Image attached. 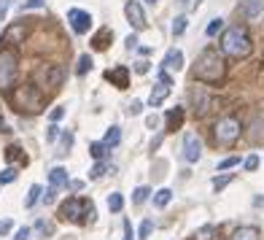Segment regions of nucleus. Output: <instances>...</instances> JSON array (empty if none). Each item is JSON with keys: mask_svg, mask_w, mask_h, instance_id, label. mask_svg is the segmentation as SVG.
<instances>
[{"mask_svg": "<svg viewBox=\"0 0 264 240\" xmlns=\"http://www.w3.org/2000/svg\"><path fill=\"white\" fill-rule=\"evenodd\" d=\"M11 105L19 111V113H30V116H35V113H41L46 108V95L43 89L38 84H19L11 89Z\"/></svg>", "mask_w": 264, "mask_h": 240, "instance_id": "1", "label": "nucleus"}, {"mask_svg": "<svg viewBox=\"0 0 264 240\" xmlns=\"http://www.w3.org/2000/svg\"><path fill=\"white\" fill-rule=\"evenodd\" d=\"M194 78L202 84H221L224 78H227V62H224V57L213 49H205L197 57Z\"/></svg>", "mask_w": 264, "mask_h": 240, "instance_id": "2", "label": "nucleus"}, {"mask_svg": "<svg viewBox=\"0 0 264 240\" xmlns=\"http://www.w3.org/2000/svg\"><path fill=\"white\" fill-rule=\"evenodd\" d=\"M251 49H254V43H251V35H248V30L243 27V24H232L229 30H224V35H221V51L227 57L243 59V57L251 54Z\"/></svg>", "mask_w": 264, "mask_h": 240, "instance_id": "3", "label": "nucleus"}, {"mask_svg": "<svg viewBox=\"0 0 264 240\" xmlns=\"http://www.w3.org/2000/svg\"><path fill=\"white\" fill-rule=\"evenodd\" d=\"M32 81L46 92H57L65 81V70L59 68L57 62H41L35 68V73H32Z\"/></svg>", "mask_w": 264, "mask_h": 240, "instance_id": "4", "label": "nucleus"}, {"mask_svg": "<svg viewBox=\"0 0 264 240\" xmlns=\"http://www.w3.org/2000/svg\"><path fill=\"white\" fill-rule=\"evenodd\" d=\"M16 70H19V57H16L14 46L0 49V89H11L14 86Z\"/></svg>", "mask_w": 264, "mask_h": 240, "instance_id": "5", "label": "nucleus"}, {"mask_svg": "<svg viewBox=\"0 0 264 240\" xmlns=\"http://www.w3.org/2000/svg\"><path fill=\"white\" fill-rule=\"evenodd\" d=\"M213 132H216V143L232 146L237 138H240L243 124H240V119H237V116H224V119H219V124L213 127Z\"/></svg>", "mask_w": 264, "mask_h": 240, "instance_id": "6", "label": "nucleus"}, {"mask_svg": "<svg viewBox=\"0 0 264 240\" xmlns=\"http://www.w3.org/2000/svg\"><path fill=\"white\" fill-rule=\"evenodd\" d=\"M59 219H62V222H78L81 224L84 222V200L70 197L68 203H62L59 205Z\"/></svg>", "mask_w": 264, "mask_h": 240, "instance_id": "7", "label": "nucleus"}, {"mask_svg": "<svg viewBox=\"0 0 264 240\" xmlns=\"http://www.w3.org/2000/svg\"><path fill=\"white\" fill-rule=\"evenodd\" d=\"M68 22H70V27H73L76 35H84V32H89V27H92V14L89 11H81V8H70Z\"/></svg>", "mask_w": 264, "mask_h": 240, "instance_id": "8", "label": "nucleus"}, {"mask_svg": "<svg viewBox=\"0 0 264 240\" xmlns=\"http://www.w3.org/2000/svg\"><path fill=\"white\" fill-rule=\"evenodd\" d=\"M27 32H30V27H27L24 22H11L8 27L3 30V43H8V46H19V43H24Z\"/></svg>", "mask_w": 264, "mask_h": 240, "instance_id": "9", "label": "nucleus"}, {"mask_svg": "<svg viewBox=\"0 0 264 240\" xmlns=\"http://www.w3.org/2000/svg\"><path fill=\"white\" fill-rule=\"evenodd\" d=\"M124 14H127V22L132 24V30H146V14H143V5L137 0H127Z\"/></svg>", "mask_w": 264, "mask_h": 240, "instance_id": "10", "label": "nucleus"}, {"mask_svg": "<svg viewBox=\"0 0 264 240\" xmlns=\"http://www.w3.org/2000/svg\"><path fill=\"white\" fill-rule=\"evenodd\" d=\"M105 78H108L111 86H116V89H127L130 86V68L127 65H116V68L105 70Z\"/></svg>", "mask_w": 264, "mask_h": 240, "instance_id": "11", "label": "nucleus"}, {"mask_svg": "<svg viewBox=\"0 0 264 240\" xmlns=\"http://www.w3.org/2000/svg\"><path fill=\"white\" fill-rule=\"evenodd\" d=\"M200 157H202V143L194 132H189V135L183 138V159H186V162H197Z\"/></svg>", "mask_w": 264, "mask_h": 240, "instance_id": "12", "label": "nucleus"}, {"mask_svg": "<svg viewBox=\"0 0 264 240\" xmlns=\"http://www.w3.org/2000/svg\"><path fill=\"white\" fill-rule=\"evenodd\" d=\"M191 100H194V116H205V113L210 111V105H213L210 95H208L205 89H200V86L191 92Z\"/></svg>", "mask_w": 264, "mask_h": 240, "instance_id": "13", "label": "nucleus"}, {"mask_svg": "<svg viewBox=\"0 0 264 240\" xmlns=\"http://www.w3.org/2000/svg\"><path fill=\"white\" fill-rule=\"evenodd\" d=\"M162 68L164 70H181L183 68V51L170 49L167 54H164V59H162Z\"/></svg>", "mask_w": 264, "mask_h": 240, "instance_id": "14", "label": "nucleus"}, {"mask_svg": "<svg viewBox=\"0 0 264 240\" xmlns=\"http://www.w3.org/2000/svg\"><path fill=\"white\" fill-rule=\"evenodd\" d=\"M243 14H246V19H251V22H256V19L264 14L262 0H243Z\"/></svg>", "mask_w": 264, "mask_h": 240, "instance_id": "15", "label": "nucleus"}, {"mask_svg": "<svg viewBox=\"0 0 264 240\" xmlns=\"http://www.w3.org/2000/svg\"><path fill=\"white\" fill-rule=\"evenodd\" d=\"M167 97H170V84H162V81H159V84L154 86V89H151L148 105H154V108H156V105H162Z\"/></svg>", "mask_w": 264, "mask_h": 240, "instance_id": "16", "label": "nucleus"}, {"mask_svg": "<svg viewBox=\"0 0 264 240\" xmlns=\"http://www.w3.org/2000/svg\"><path fill=\"white\" fill-rule=\"evenodd\" d=\"M111 38H114V30L103 27V30H97L95 38H92V46H95L97 51H105V49H108V43H111Z\"/></svg>", "mask_w": 264, "mask_h": 240, "instance_id": "17", "label": "nucleus"}, {"mask_svg": "<svg viewBox=\"0 0 264 240\" xmlns=\"http://www.w3.org/2000/svg\"><path fill=\"white\" fill-rule=\"evenodd\" d=\"M181 124H183V108H170L167 111V130L175 132V130H181Z\"/></svg>", "mask_w": 264, "mask_h": 240, "instance_id": "18", "label": "nucleus"}, {"mask_svg": "<svg viewBox=\"0 0 264 240\" xmlns=\"http://www.w3.org/2000/svg\"><path fill=\"white\" fill-rule=\"evenodd\" d=\"M232 240H259V230L256 227H237L232 232Z\"/></svg>", "mask_w": 264, "mask_h": 240, "instance_id": "19", "label": "nucleus"}, {"mask_svg": "<svg viewBox=\"0 0 264 240\" xmlns=\"http://www.w3.org/2000/svg\"><path fill=\"white\" fill-rule=\"evenodd\" d=\"M49 184L57 186V189H59V186H68V170H65V168H54L49 173Z\"/></svg>", "mask_w": 264, "mask_h": 240, "instance_id": "20", "label": "nucleus"}, {"mask_svg": "<svg viewBox=\"0 0 264 240\" xmlns=\"http://www.w3.org/2000/svg\"><path fill=\"white\" fill-rule=\"evenodd\" d=\"M170 200H173V192H170V189H159V192H154V205H156V208H167Z\"/></svg>", "mask_w": 264, "mask_h": 240, "instance_id": "21", "label": "nucleus"}, {"mask_svg": "<svg viewBox=\"0 0 264 240\" xmlns=\"http://www.w3.org/2000/svg\"><path fill=\"white\" fill-rule=\"evenodd\" d=\"M5 159L19 162V165H27V157L22 154V149H19V146H8V149H5Z\"/></svg>", "mask_w": 264, "mask_h": 240, "instance_id": "22", "label": "nucleus"}, {"mask_svg": "<svg viewBox=\"0 0 264 240\" xmlns=\"http://www.w3.org/2000/svg\"><path fill=\"white\" fill-rule=\"evenodd\" d=\"M119 141H122V130L119 127H111L108 132H105V146H108V149H114V146H119Z\"/></svg>", "mask_w": 264, "mask_h": 240, "instance_id": "23", "label": "nucleus"}, {"mask_svg": "<svg viewBox=\"0 0 264 240\" xmlns=\"http://www.w3.org/2000/svg\"><path fill=\"white\" fill-rule=\"evenodd\" d=\"M148 195H151L148 186H137V189L132 192V203H135V205H143V203L148 200Z\"/></svg>", "mask_w": 264, "mask_h": 240, "instance_id": "24", "label": "nucleus"}, {"mask_svg": "<svg viewBox=\"0 0 264 240\" xmlns=\"http://www.w3.org/2000/svg\"><path fill=\"white\" fill-rule=\"evenodd\" d=\"M122 208H124V197L119 195V192H114V195L108 197V211H111V213H119Z\"/></svg>", "mask_w": 264, "mask_h": 240, "instance_id": "25", "label": "nucleus"}, {"mask_svg": "<svg viewBox=\"0 0 264 240\" xmlns=\"http://www.w3.org/2000/svg\"><path fill=\"white\" fill-rule=\"evenodd\" d=\"M221 30H224V19H221V16H219V19H210V24L205 27V35L213 38V35H219Z\"/></svg>", "mask_w": 264, "mask_h": 240, "instance_id": "26", "label": "nucleus"}, {"mask_svg": "<svg viewBox=\"0 0 264 240\" xmlns=\"http://www.w3.org/2000/svg\"><path fill=\"white\" fill-rule=\"evenodd\" d=\"M38 200H41V186L32 184V186H30V195H27V200H24V208H32Z\"/></svg>", "mask_w": 264, "mask_h": 240, "instance_id": "27", "label": "nucleus"}, {"mask_svg": "<svg viewBox=\"0 0 264 240\" xmlns=\"http://www.w3.org/2000/svg\"><path fill=\"white\" fill-rule=\"evenodd\" d=\"M186 24H189L186 16H175L173 19V35H183V32H186Z\"/></svg>", "mask_w": 264, "mask_h": 240, "instance_id": "28", "label": "nucleus"}, {"mask_svg": "<svg viewBox=\"0 0 264 240\" xmlns=\"http://www.w3.org/2000/svg\"><path fill=\"white\" fill-rule=\"evenodd\" d=\"M89 68H92V57L89 54H81V57H78V65H76V73H78V76H84Z\"/></svg>", "mask_w": 264, "mask_h": 240, "instance_id": "29", "label": "nucleus"}, {"mask_svg": "<svg viewBox=\"0 0 264 240\" xmlns=\"http://www.w3.org/2000/svg\"><path fill=\"white\" fill-rule=\"evenodd\" d=\"M105 151H108V146H105V143H89V154L95 159H103Z\"/></svg>", "mask_w": 264, "mask_h": 240, "instance_id": "30", "label": "nucleus"}, {"mask_svg": "<svg viewBox=\"0 0 264 240\" xmlns=\"http://www.w3.org/2000/svg\"><path fill=\"white\" fill-rule=\"evenodd\" d=\"M95 216H97V211H95V203L92 200H84V222H95Z\"/></svg>", "mask_w": 264, "mask_h": 240, "instance_id": "31", "label": "nucleus"}, {"mask_svg": "<svg viewBox=\"0 0 264 240\" xmlns=\"http://www.w3.org/2000/svg\"><path fill=\"white\" fill-rule=\"evenodd\" d=\"M232 178H235L232 173H227V176H216V178H213V189H216V192H219V189H224V186H227L229 181H232Z\"/></svg>", "mask_w": 264, "mask_h": 240, "instance_id": "32", "label": "nucleus"}, {"mask_svg": "<svg viewBox=\"0 0 264 240\" xmlns=\"http://www.w3.org/2000/svg\"><path fill=\"white\" fill-rule=\"evenodd\" d=\"M213 235H216V230H213V227H202V230H197L194 240H213Z\"/></svg>", "mask_w": 264, "mask_h": 240, "instance_id": "33", "label": "nucleus"}, {"mask_svg": "<svg viewBox=\"0 0 264 240\" xmlns=\"http://www.w3.org/2000/svg\"><path fill=\"white\" fill-rule=\"evenodd\" d=\"M11 181H16V170L14 168H5L3 173H0V184H11Z\"/></svg>", "mask_w": 264, "mask_h": 240, "instance_id": "34", "label": "nucleus"}, {"mask_svg": "<svg viewBox=\"0 0 264 240\" xmlns=\"http://www.w3.org/2000/svg\"><path fill=\"white\" fill-rule=\"evenodd\" d=\"M70 146H73V132H62V151L59 154H68Z\"/></svg>", "mask_w": 264, "mask_h": 240, "instance_id": "35", "label": "nucleus"}, {"mask_svg": "<svg viewBox=\"0 0 264 240\" xmlns=\"http://www.w3.org/2000/svg\"><path fill=\"white\" fill-rule=\"evenodd\" d=\"M151 230H154V222H151V219H146V222L140 224V240H146V238L151 235Z\"/></svg>", "mask_w": 264, "mask_h": 240, "instance_id": "36", "label": "nucleus"}, {"mask_svg": "<svg viewBox=\"0 0 264 240\" xmlns=\"http://www.w3.org/2000/svg\"><path fill=\"white\" fill-rule=\"evenodd\" d=\"M140 111H143V103H140V100H132V103L127 105V113H130V116H137Z\"/></svg>", "mask_w": 264, "mask_h": 240, "instance_id": "37", "label": "nucleus"}, {"mask_svg": "<svg viewBox=\"0 0 264 240\" xmlns=\"http://www.w3.org/2000/svg\"><path fill=\"white\" fill-rule=\"evenodd\" d=\"M237 162H240L237 157H227V159H221V162H219V170H229V168H235Z\"/></svg>", "mask_w": 264, "mask_h": 240, "instance_id": "38", "label": "nucleus"}, {"mask_svg": "<svg viewBox=\"0 0 264 240\" xmlns=\"http://www.w3.org/2000/svg\"><path fill=\"white\" fill-rule=\"evenodd\" d=\"M43 0H24L22 3V11H30V8H43Z\"/></svg>", "mask_w": 264, "mask_h": 240, "instance_id": "39", "label": "nucleus"}, {"mask_svg": "<svg viewBox=\"0 0 264 240\" xmlns=\"http://www.w3.org/2000/svg\"><path fill=\"white\" fill-rule=\"evenodd\" d=\"M103 173H105V162H97V165H95V168H92V170H89V178H100V176H103Z\"/></svg>", "mask_w": 264, "mask_h": 240, "instance_id": "40", "label": "nucleus"}, {"mask_svg": "<svg viewBox=\"0 0 264 240\" xmlns=\"http://www.w3.org/2000/svg\"><path fill=\"white\" fill-rule=\"evenodd\" d=\"M54 197H57V186H49V189H46V195H43V203L51 205V203H54Z\"/></svg>", "mask_w": 264, "mask_h": 240, "instance_id": "41", "label": "nucleus"}, {"mask_svg": "<svg viewBox=\"0 0 264 240\" xmlns=\"http://www.w3.org/2000/svg\"><path fill=\"white\" fill-rule=\"evenodd\" d=\"M57 135H59V127H57L54 122H51V127L46 130V141H49V143H51V141H57Z\"/></svg>", "mask_w": 264, "mask_h": 240, "instance_id": "42", "label": "nucleus"}, {"mask_svg": "<svg viewBox=\"0 0 264 240\" xmlns=\"http://www.w3.org/2000/svg\"><path fill=\"white\" fill-rule=\"evenodd\" d=\"M243 165H246V170H256V168H259V157H256V154H251V157H248Z\"/></svg>", "mask_w": 264, "mask_h": 240, "instance_id": "43", "label": "nucleus"}, {"mask_svg": "<svg viewBox=\"0 0 264 240\" xmlns=\"http://www.w3.org/2000/svg\"><path fill=\"white\" fill-rule=\"evenodd\" d=\"M11 232V219H0V235H8Z\"/></svg>", "mask_w": 264, "mask_h": 240, "instance_id": "44", "label": "nucleus"}, {"mask_svg": "<svg viewBox=\"0 0 264 240\" xmlns=\"http://www.w3.org/2000/svg\"><path fill=\"white\" fill-rule=\"evenodd\" d=\"M62 116H65V108H54V111L49 113V119H51V122H54V124H57V122H59V119H62Z\"/></svg>", "mask_w": 264, "mask_h": 240, "instance_id": "45", "label": "nucleus"}, {"mask_svg": "<svg viewBox=\"0 0 264 240\" xmlns=\"http://www.w3.org/2000/svg\"><path fill=\"white\" fill-rule=\"evenodd\" d=\"M27 238H30V227H22V230L14 235V240H27Z\"/></svg>", "mask_w": 264, "mask_h": 240, "instance_id": "46", "label": "nucleus"}, {"mask_svg": "<svg viewBox=\"0 0 264 240\" xmlns=\"http://www.w3.org/2000/svg\"><path fill=\"white\" fill-rule=\"evenodd\" d=\"M124 240H132V224L124 219Z\"/></svg>", "mask_w": 264, "mask_h": 240, "instance_id": "47", "label": "nucleus"}, {"mask_svg": "<svg viewBox=\"0 0 264 240\" xmlns=\"http://www.w3.org/2000/svg\"><path fill=\"white\" fill-rule=\"evenodd\" d=\"M135 70L137 73H148V62H146V59H140V62L135 65Z\"/></svg>", "mask_w": 264, "mask_h": 240, "instance_id": "48", "label": "nucleus"}, {"mask_svg": "<svg viewBox=\"0 0 264 240\" xmlns=\"http://www.w3.org/2000/svg\"><path fill=\"white\" fill-rule=\"evenodd\" d=\"M159 81H162V84H170V86H173V78L167 76V70H164V68H162V73H159Z\"/></svg>", "mask_w": 264, "mask_h": 240, "instance_id": "49", "label": "nucleus"}, {"mask_svg": "<svg viewBox=\"0 0 264 240\" xmlns=\"http://www.w3.org/2000/svg\"><path fill=\"white\" fill-rule=\"evenodd\" d=\"M181 3H186V8H189V11H194L197 5H200V0H181Z\"/></svg>", "mask_w": 264, "mask_h": 240, "instance_id": "50", "label": "nucleus"}, {"mask_svg": "<svg viewBox=\"0 0 264 240\" xmlns=\"http://www.w3.org/2000/svg\"><path fill=\"white\" fill-rule=\"evenodd\" d=\"M127 49H130V51H132V49H137V38H135V35H130V38H127Z\"/></svg>", "mask_w": 264, "mask_h": 240, "instance_id": "51", "label": "nucleus"}, {"mask_svg": "<svg viewBox=\"0 0 264 240\" xmlns=\"http://www.w3.org/2000/svg\"><path fill=\"white\" fill-rule=\"evenodd\" d=\"M5 8H8V0H0V16L5 14Z\"/></svg>", "mask_w": 264, "mask_h": 240, "instance_id": "52", "label": "nucleus"}, {"mask_svg": "<svg viewBox=\"0 0 264 240\" xmlns=\"http://www.w3.org/2000/svg\"><path fill=\"white\" fill-rule=\"evenodd\" d=\"M146 124H148L151 130H154V127H156V116H148V119H146Z\"/></svg>", "mask_w": 264, "mask_h": 240, "instance_id": "53", "label": "nucleus"}, {"mask_svg": "<svg viewBox=\"0 0 264 240\" xmlns=\"http://www.w3.org/2000/svg\"><path fill=\"white\" fill-rule=\"evenodd\" d=\"M81 186H84L81 181H70V189H73V192H78V189H81Z\"/></svg>", "mask_w": 264, "mask_h": 240, "instance_id": "54", "label": "nucleus"}, {"mask_svg": "<svg viewBox=\"0 0 264 240\" xmlns=\"http://www.w3.org/2000/svg\"><path fill=\"white\" fill-rule=\"evenodd\" d=\"M0 132H8V127H5V119H3V113H0Z\"/></svg>", "mask_w": 264, "mask_h": 240, "instance_id": "55", "label": "nucleus"}, {"mask_svg": "<svg viewBox=\"0 0 264 240\" xmlns=\"http://www.w3.org/2000/svg\"><path fill=\"white\" fill-rule=\"evenodd\" d=\"M146 3H148V5H156V0H146Z\"/></svg>", "mask_w": 264, "mask_h": 240, "instance_id": "56", "label": "nucleus"}]
</instances>
